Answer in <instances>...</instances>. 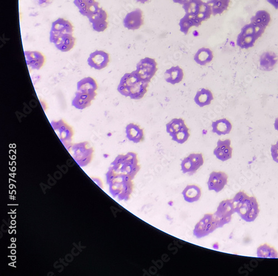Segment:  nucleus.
I'll return each instance as SVG.
<instances>
[{"label":"nucleus","instance_id":"obj_4","mask_svg":"<svg viewBox=\"0 0 278 276\" xmlns=\"http://www.w3.org/2000/svg\"><path fill=\"white\" fill-rule=\"evenodd\" d=\"M132 180L126 175L114 176L108 181L111 195L114 197H117L120 201L129 200L134 188Z\"/></svg>","mask_w":278,"mask_h":276},{"label":"nucleus","instance_id":"obj_39","mask_svg":"<svg viewBox=\"0 0 278 276\" xmlns=\"http://www.w3.org/2000/svg\"><path fill=\"white\" fill-rule=\"evenodd\" d=\"M93 30L95 31L101 32L104 31L108 27V23L105 22H98L92 23Z\"/></svg>","mask_w":278,"mask_h":276},{"label":"nucleus","instance_id":"obj_43","mask_svg":"<svg viewBox=\"0 0 278 276\" xmlns=\"http://www.w3.org/2000/svg\"><path fill=\"white\" fill-rule=\"evenodd\" d=\"M174 3H179L180 5H183V4L187 1V0H173Z\"/></svg>","mask_w":278,"mask_h":276},{"label":"nucleus","instance_id":"obj_13","mask_svg":"<svg viewBox=\"0 0 278 276\" xmlns=\"http://www.w3.org/2000/svg\"><path fill=\"white\" fill-rule=\"evenodd\" d=\"M227 180L228 176L225 172L222 171L211 172L207 183L209 190L217 193L222 191L227 184Z\"/></svg>","mask_w":278,"mask_h":276},{"label":"nucleus","instance_id":"obj_37","mask_svg":"<svg viewBox=\"0 0 278 276\" xmlns=\"http://www.w3.org/2000/svg\"><path fill=\"white\" fill-rule=\"evenodd\" d=\"M90 23L92 24L95 23L105 22L107 19V14L102 8L99 10L88 19Z\"/></svg>","mask_w":278,"mask_h":276},{"label":"nucleus","instance_id":"obj_25","mask_svg":"<svg viewBox=\"0 0 278 276\" xmlns=\"http://www.w3.org/2000/svg\"><path fill=\"white\" fill-rule=\"evenodd\" d=\"M212 132L219 136L229 134L232 129L231 122L226 118L218 119L211 124Z\"/></svg>","mask_w":278,"mask_h":276},{"label":"nucleus","instance_id":"obj_5","mask_svg":"<svg viewBox=\"0 0 278 276\" xmlns=\"http://www.w3.org/2000/svg\"><path fill=\"white\" fill-rule=\"evenodd\" d=\"M65 147L80 167L88 165L92 160L94 149L88 142L71 143Z\"/></svg>","mask_w":278,"mask_h":276},{"label":"nucleus","instance_id":"obj_38","mask_svg":"<svg viewBox=\"0 0 278 276\" xmlns=\"http://www.w3.org/2000/svg\"><path fill=\"white\" fill-rule=\"evenodd\" d=\"M95 1V0H74V5H76L78 11H81L88 5L89 4Z\"/></svg>","mask_w":278,"mask_h":276},{"label":"nucleus","instance_id":"obj_31","mask_svg":"<svg viewBox=\"0 0 278 276\" xmlns=\"http://www.w3.org/2000/svg\"><path fill=\"white\" fill-rule=\"evenodd\" d=\"M203 2L202 0H187L182 5V8L186 14L196 16L200 11Z\"/></svg>","mask_w":278,"mask_h":276},{"label":"nucleus","instance_id":"obj_42","mask_svg":"<svg viewBox=\"0 0 278 276\" xmlns=\"http://www.w3.org/2000/svg\"><path fill=\"white\" fill-rule=\"evenodd\" d=\"M267 1L275 7L276 9H278V0H267Z\"/></svg>","mask_w":278,"mask_h":276},{"label":"nucleus","instance_id":"obj_45","mask_svg":"<svg viewBox=\"0 0 278 276\" xmlns=\"http://www.w3.org/2000/svg\"><path fill=\"white\" fill-rule=\"evenodd\" d=\"M149 1V0H136L137 2H140L141 3H145Z\"/></svg>","mask_w":278,"mask_h":276},{"label":"nucleus","instance_id":"obj_8","mask_svg":"<svg viewBox=\"0 0 278 276\" xmlns=\"http://www.w3.org/2000/svg\"><path fill=\"white\" fill-rule=\"evenodd\" d=\"M157 69V64L155 59L145 57L136 65L135 71L141 79L149 84Z\"/></svg>","mask_w":278,"mask_h":276},{"label":"nucleus","instance_id":"obj_36","mask_svg":"<svg viewBox=\"0 0 278 276\" xmlns=\"http://www.w3.org/2000/svg\"><path fill=\"white\" fill-rule=\"evenodd\" d=\"M99 3L97 1H94L93 3L89 4L87 5L84 9L79 11L80 13L88 19L90 16L94 15L95 12H97L100 9Z\"/></svg>","mask_w":278,"mask_h":276},{"label":"nucleus","instance_id":"obj_26","mask_svg":"<svg viewBox=\"0 0 278 276\" xmlns=\"http://www.w3.org/2000/svg\"><path fill=\"white\" fill-rule=\"evenodd\" d=\"M202 23L194 16L185 14L179 22L180 30L185 35H188L191 28L200 26Z\"/></svg>","mask_w":278,"mask_h":276},{"label":"nucleus","instance_id":"obj_1","mask_svg":"<svg viewBox=\"0 0 278 276\" xmlns=\"http://www.w3.org/2000/svg\"><path fill=\"white\" fill-rule=\"evenodd\" d=\"M138 155L134 152H128L126 155H119L111 163L107 173V182L114 176L126 175L134 180L140 170Z\"/></svg>","mask_w":278,"mask_h":276},{"label":"nucleus","instance_id":"obj_6","mask_svg":"<svg viewBox=\"0 0 278 276\" xmlns=\"http://www.w3.org/2000/svg\"><path fill=\"white\" fill-rule=\"evenodd\" d=\"M264 28L251 23L245 25L241 30L236 40V45L242 49H248L254 46L258 40L265 31Z\"/></svg>","mask_w":278,"mask_h":276},{"label":"nucleus","instance_id":"obj_20","mask_svg":"<svg viewBox=\"0 0 278 276\" xmlns=\"http://www.w3.org/2000/svg\"><path fill=\"white\" fill-rule=\"evenodd\" d=\"M184 73L179 66L173 67L167 70L164 73L165 80L172 85L179 84L184 79Z\"/></svg>","mask_w":278,"mask_h":276},{"label":"nucleus","instance_id":"obj_21","mask_svg":"<svg viewBox=\"0 0 278 276\" xmlns=\"http://www.w3.org/2000/svg\"><path fill=\"white\" fill-rule=\"evenodd\" d=\"M76 42V39L73 34H66L59 37L54 45L59 51L66 52L74 48Z\"/></svg>","mask_w":278,"mask_h":276},{"label":"nucleus","instance_id":"obj_7","mask_svg":"<svg viewBox=\"0 0 278 276\" xmlns=\"http://www.w3.org/2000/svg\"><path fill=\"white\" fill-rule=\"evenodd\" d=\"M235 213L233 199L223 200L219 204L217 211L213 214L214 219L218 228L229 224L232 216Z\"/></svg>","mask_w":278,"mask_h":276},{"label":"nucleus","instance_id":"obj_30","mask_svg":"<svg viewBox=\"0 0 278 276\" xmlns=\"http://www.w3.org/2000/svg\"><path fill=\"white\" fill-rule=\"evenodd\" d=\"M211 7L214 16L221 15L227 10L230 0H209L207 2Z\"/></svg>","mask_w":278,"mask_h":276},{"label":"nucleus","instance_id":"obj_22","mask_svg":"<svg viewBox=\"0 0 278 276\" xmlns=\"http://www.w3.org/2000/svg\"><path fill=\"white\" fill-rule=\"evenodd\" d=\"M202 189L198 185L188 184L182 192L184 200L188 203H194L201 199Z\"/></svg>","mask_w":278,"mask_h":276},{"label":"nucleus","instance_id":"obj_2","mask_svg":"<svg viewBox=\"0 0 278 276\" xmlns=\"http://www.w3.org/2000/svg\"><path fill=\"white\" fill-rule=\"evenodd\" d=\"M149 84L134 71L124 74L118 86V92L124 96L139 100L147 93Z\"/></svg>","mask_w":278,"mask_h":276},{"label":"nucleus","instance_id":"obj_28","mask_svg":"<svg viewBox=\"0 0 278 276\" xmlns=\"http://www.w3.org/2000/svg\"><path fill=\"white\" fill-rule=\"evenodd\" d=\"M96 81L91 77H85L77 84V90L78 92H94L98 89Z\"/></svg>","mask_w":278,"mask_h":276},{"label":"nucleus","instance_id":"obj_18","mask_svg":"<svg viewBox=\"0 0 278 276\" xmlns=\"http://www.w3.org/2000/svg\"><path fill=\"white\" fill-rule=\"evenodd\" d=\"M26 64L32 69L39 70L44 65L45 59L43 53L39 51H25L24 52Z\"/></svg>","mask_w":278,"mask_h":276},{"label":"nucleus","instance_id":"obj_33","mask_svg":"<svg viewBox=\"0 0 278 276\" xmlns=\"http://www.w3.org/2000/svg\"><path fill=\"white\" fill-rule=\"evenodd\" d=\"M190 136L189 129L186 125H184L177 133L171 135V137L173 141L179 144H183L188 141Z\"/></svg>","mask_w":278,"mask_h":276},{"label":"nucleus","instance_id":"obj_19","mask_svg":"<svg viewBox=\"0 0 278 276\" xmlns=\"http://www.w3.org/2000/svg\"><path fill=\"white\" fill-rule=\"evenodd\" d=\"M126 133L127 138L131 142L139 143L144 141V130L135 123H131L126 126Z\"/></svg>","mask_w":278,"mask_h":276},{"label":"nucleus","instance_id":"obj_3","mask_svg":"<svg viewBox=\"0 0 278 276\" xmlns=\"http://www.w3.org/2000/svg\"><path fill=\"white\" fill-rule=\"evenodd\" d=\"M235 213L247 222H254L260 212L256 198L250 196L244 191L236 193L233 199Z\"/></svg>","mask_w":278,"mask_h":276},{"label":"nucleus","instance_id":"obj_15","mask_svg":"<svg viewBox=\"0 0 278 276\" xmlns=\"http://www.w3.org/2000/svg\"><path fill=\"white\" fill-rule=\"evenodd\" d=\"M109 62V53L102 50H96L91 53L88 59L90 67L97 70L105 69Z\"/></svg>","mask_w":278,"mask_h":276},{"label":"nucleus","instance_id":"obj_35","mask_svg":"<svg viewBox=\"0 0 278 276\" xmlns=\"http://www.w3.org/2000/svg\"><path fill=\"white\" fill-rule=\"evenodd\" d=\"M211 15H213L212 10L209 4L207 2H203L200 11L196 16H194L199 22L202 23L209 19Z\"/></svg>","mask_w":278,"mask_h":276},{"label":"nucleus","instance_id":"obj_27","mask_svg":"<svg viewBox=\"0 0 278 276\" xmlns=\"http://www.w3.org/2000/svg\"><path fill=\"white\" fill-rule=\"evenodd\" d=\"M251 23L259 27L266 29L269 23L271 22V17L267 11L260 10L251 19Z\"/></svg>","mask_w":278,"mask_h":276},{"label":"nucleus","instance_id":"obj_24","mask_svg":"<svg viewBox=\"0 0 278 276\" xmlns=\"http://www.w3.org/2000/svg\"><path fill=\"white\" fill-rule=\"evenodd\" d=\"M213 51L209 48L202 47L199 49L194 57L196 63L201 66H206L213 61Z\"/></svg>","mask_w":278,"mask_h":276},{"label":"nucleus","instance_id":"obj_17","mask_svg":"<svg viewBox=\"0 0 278 276\" xmlns=\"http://www.w3.org/2000/svg\"><path fill=\"white\" fill-rule=\"evenodd\" d=\"M97 96L96 92H76L72 101V106L78 110H84L88 108L91 104L95 97Z\"/></svg>","mask_w":278,"mask_h":276},{"label":"nucleus","instance_id":"obj_12","mask_svg":"<svg viewBox=\"0 0 278 276\" xmlns=\"http://www.w3.org/2000/svg\"><path fill=\"white\" fill-rule=\"evenodd\" d=\"M204 163L202 154H191L182 161L181 170L184 174L193 175Z\"/></svg>","mask_w":278,"mask_h":276},{"label":"nucleus","instance_id":"obj_16","mask_svg":"<svg viewBox=\"0 0 278 276\" xmlns=\"http://www.w3.org/2000/svg\"><path fill=\"white\" fill-rule=\"evenodd\" d=\"M231 141L227 139L222 141L219 139L217 146L213 151V154L218 160L223 162L227 161L232 158L233 148L231 147Z\"/></svg>","mask_w":278,"mask_h":276},{"label":"nucleus","instance_id":"obj_44","mask_svg":"<svg viewBox=\"0 0 278 276\" xmlns=\"http://www.w3.org/2000/svg\"><path fill=\"white\" fill-rule=\"evenodd\" d=\"M274 125H275V127L276 130L278 131V117L276 119L275 124H274Z\"/></svg>","mask_w":278,"mask_h":276},{"label":"nucleus","instance_id":"obj_11","mask_svg":"<svg viewBox=\"0 0 278 276\" xmlns=\"http://www.w3.org/2000/svg\"><path fill=\"white\" fill-rule=\"evenodd\" d=\"M74 27L71 23L63 18H59L53 22L50 32V41L55 44L58 38L66 34H73Z\"/></svg>","mask_w":278,"mask_h":276},{"label":"nucleus","instance_id":"obj_40","mask_svg":"<svg viewBox=\"0 0 278 276\" xmlns=\"http://www.w3.org/2000/svg\"><path fill=\"white\" fill-rule=\"evenodd\" d=\"M271 154L273 160L278 163V141L276 145L272 146L271 147Z\"/></svg>","mask_w":278,"mask_h":276},{"label":"nucleus","instance_id":"obj_14","mask_svg":"<svg viewBox=\"0 0 278 276\" xmlns=\"http://www.w3.org/2000/svg\"><path fill=\"white\" fill-rule=\"evenodd\" d=\"M143 12L140 9H136L128 12L123 21L124 27L129 30L139 29L144 24Z\"/></svg>","mask_w":278,"mask_h":276},{"label":"nucleus","instance_id":"obj_23","mask_svg":"<svg viewBox=\"0 0 278 276\" xmlns=\"http://www.w3.org/2000/svg\"><path fill=\"white\" fill-rule=\"evenodd\" d=\"M213 100V93L209 89L204 88L199 90L194 97L195 102L200 108L209 105Z\"/></svg>","mask_w":278,"mask_h":276},{"label":"nucleus","instance_id":"obj_29","mask_svg":"<svg viewBox=\"0 0 278 276\" xmlns=\"http://www.w3.org/2000/svg\"><path fill=\"white\" fill-rule=\"evenodd\" d=\"M278 61V57L275 53L267 52L260 57V66L264 70L270 71L275 67Z\"/></svg>","mask_w":278,"mask_h":276},{"label":"nucleus","instance_id":"obj_9","mask_svg":"<svg viewBox=\"0 0 278 276\" xmlns=\"http://www.w3.org/2000/svg\"><path fill=\"white\" fill-rule=\"evenodd\" d=\"M217 229L218 228L214 219L213 214L206 213L195 226L193 235L197 238H202L209 236Z\"/></svg>","mask_w":278,"mask_h":276},{"label":"nucleus","instance_id":"obj_10","mask_svg":"<svg viewBox=\"0 0 278 276\" xmlns=\"http://www.w3.org/2000/svg\"><path fill=\"white\" fill-rule=\"evenodd\" d=\"M51 124L57 137L65 147L72 143L74 131L71 126L63 119L51 121Z\"/></svg>","mask_w":278,"mask_h":276},{"label":"nucleus","instance_id":"obj_34","mask_svg":"<svg viewBox=\"0 0 278 276\" xmlns=\"http://www.w3.org/2000/svg\"><path fill=\"white\" fill-rule=\"evenodd\" d=\"M185 125V121L182 118H173L166 125V131L170 137L179 131L182 126Z\"/></svg>","mask_w":278,"mask_h":276},{"label":"nucleus","instance_id":"obj_41","mask_svg":"<svg viewBox=\"0 0 278 276\" xmlns=\"http://www.w3.org/2000/svg\"><path fill=\"white\" fill-rule=\"evenodd\" d=\"M36 1L40 6H44L49 5V4L51 2L52 0H36Z\"/></svg>","mask_w":278,"mask_h":276},{"label":"nucleus","instance_id":"obj_32","mask_svg":"<svg viewBox=\"0 0 278 276\" xmlns=\"http://www.w3.org/2000/svg\"><path fill=\"white\" fill-rule=\"evenodd\" d=\"M256 253L257 256L260 258H277L278 257L277 251L267 244L260 246L257 249Z\"/></svg>","mask_w":278,"mask_h":276}]
</instances>
